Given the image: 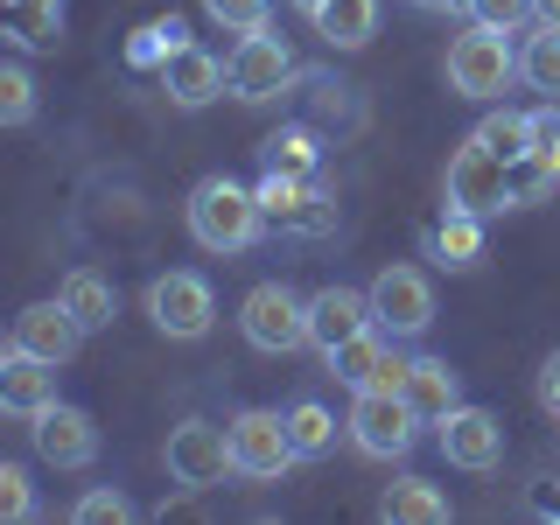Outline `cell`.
<instances>
[{
  "label": "cell",
  "mask_w": 560,
  "mask_h": 525,
  "mask_svg": "<svg viewBox=\"0 0 560 525\" xmlns=\"http://www.w3.org/2000/svg\"><path fill=\"white\" fill-rule=\"evenodd\" d=\"M364 294H372V323H378L393 343L428 337V323H434V288H428V273H420V267H378Z\"/></svg>",
  "instance_id": "11"
},
{
  "label": "cell",
  "mask_w": 560,
  "mask_h": 525,
  "mask_svg": "<svg viewBox=\"0 0 560 525\" xmlns=\"http://www.w3.org/2000/svg\"><path fill=\"white\" fill-rule=\"evenodd\" d=\"M8 350H22V358H43V364H57V372H63V364L84 350V323L57 302V294H49V302H28L22 315H14Z\"/></svg>",
  "instance_id": "13"
},
{
  "label": "cell",
  "mask_w": 560,
  "mask_h": 525,
  "mask_svg": "<svg viewBox=\"0 0 560 525\" xmlns=\"http://www.w3.org/2000/svg\"><path fill=\"white\" fill-rule=\"evenodd\" d=\"M148 323L162 329L168 343H197V337H210V323H218V294H210V280L189 273V267L154 273L148 280Z\"/></svg>",
  "instance_id": "8"
},
{
  "label": "cell",
  "mask_w": 560,
  "mask_h": 525,
  "mask_svg": "<svg viewBox=\"0 0 560 525\" xmlns=\"http://www.w3.org/2000/svg\"><path fill=\"white\" fill-rule=\"evenodd\" d=\"M288 434H294V455H302V463H323V455H337V434H350V428H337V413H329L323 399H294Z\"/></svg>",
  "instance_id": "26"
},
{
  "label": "cell",
  "mask_w": 560,
  "mask_h": 525,
  "mask_svg": "<svg viewBox=\"0 0 560 525\" xmlns=\"http://www.w3.org/2000/svg\"><path fill=\"white\" fill-rule=\"evenodd\" d=\"M259 210H267V224H280V232L294 238H323L337 232V197H329L315 175H288V168H259Z\"/></svg>",
  "instance_id": "6"
},
{
  "label": "cell",
  "mask_w": 560,
  "mask_h": 525,
  "mask_svg": "<svg viewBox=\"0 0 560 525\" xmlns=\"http://www.w3.org/2000/svg\"><path fill=\"white\" fill-rule=\"evenodd\" d=\"M308 28L323 35L329 49H364L378 35V0H323L308 14Z\"/></svg>",
  "instance_id": "22"
},
{
  "label": "cell",
  "mask_w": 560,
  "mask_h": 525,
  "mask_svg": "<svg viewBox=\"0 0 560 525\" xmlns=\"http://www.w3.org/2000/svg\"><path fill=\"white\" fill-rule=\"evenodd\" d=\"M154 78H162L168 105H183V113H203V105H218L224 92H232V70H224V57H210V49H197V43L175 49Z\"/></svg>",
  "instance_id": "17"
},
{
  "label": "cell",
  "mask_w": 560,
  "mask_h": 525,
  "mask_svg": "<svg viewBox=\"0 0 560 525\" xmlns=\"http://www.w3.org/2000/svg\"><path fill=\"white\" fill-rule=\"evenodd\" d=\"M315 162H323V133L315 127H273L267 140H259V168H288V175H315Z\"/></svg>",
  "instance_id": "27"
},
{
  "label": "cell",
  "mask_w": 560,
  "mask_h": 525,
  "mask_svg": "<svg viewBox=\"0 0 560 525\" xmlns=\"http://www.w3.org/2000/svg\"><path fill=\"white\" fill-rule=\"evenodd\" d=\"M63 0H8V35L14 49H57L63 43Z\"/></svg>",
  "instance_id": "25"
},
{
  "label": "cell",
  "mask_w": 560,
  "mask_h": 525,
  "mask_svg": "<svg viewBox=\"0 0 560 525\" xmlns=\"http://www.w3.org/2000/svg\"><path fill=\"white\" fill-rule=\"evenodd\" d=\"M0 119H8V127H28V119H35V78H28V63H0Z\"/></svg>",
  "instance_id": "30"
},
{
  "label": "cell",
  "mask_w": 560,
  "mask_h": 525,
  "mask_svg": "<svg viewBox=\"0 0 560 525\" xmlns=\"http://www.w3.org/2000/svg\"><path fill=\"white\" fill-rule=\"evenodd\" d=\"M372 329V294L364 288H343V280H329V288H315L308 294V343L323 350H337V343H350V337H364Z\"/></svg>",
  "instance_id": "16"
},
{
  "label": "cell",
  "mask_w": 560,
  "mask_h": 525,
  "mask_svg": "<svg viewBox=\"0 0 560 525\" xmlns=\"http://www.w3.org/2000/svg\"><path fill=\"white\" fill-rule=\"evenodd\" d=\"M323 364H329V378H337V385H350V393H399V378H407V358H399V343L385 337L378 323L364 329V337L337 343Z\"/></svg>",
  "instance_id": "12"
},
{
  "label": "cell",
  "mask_w": 560,
  "mask_h": 525,
  "mask_svg": "<svg viewBox=\"0 0 560 525\" xmlns=\"http://www.w3.org/2000/svg\"><path fill=\"white\" fill-rule=\"evenodd\" d=\"M477 140L490 154H498V162H533V113H512V105H504V113H490L483 127H477Z\"/></svg>",
  "instance_id": "29"
},
{
  "label": "cell",
  "mask_w": 560,
  "mask_h": 525,
  "mask_svg": "<svg viewBox=\"0 0 560 525\" xmlns=\"http://www.w3.org/2000/svg\"><path fill=\"white\" fill-rule=\"evenodd\" d=\"M442 203L448 210H469V218H498V210H518V183H512V162L483 148L477 133L448 154V175H442Z\"/></svg>",
  "instance_id": "3"
},
{
  "label": "cell",
  "mask_w": 560,
  "mask_h": 525,
  "mask_svg": "<svg viewBox=\"0 0 560 525\" xmlns=\"http://www.w3.org/2000/svg\"><path fill=\"white\" fill-rule=\"evenodd\" d=\"M183 218H189V238H197L203 253H218V259H232V253H253V245H259V232H267V210H259V189L232 183V175H203V183L189 189Z\"/></svg>",
  "instance_id": "1"
},
{
  "label": "cell",
  "mask_w": 560,
  "mask_h": 525,
  "mask_svg": "<svg viewBox=\"0 0 560 525\" xmlns=\"http://www.w3.org/2000/svg\"><path fill=\"white\" fill-rule=\"evenodd\" d=\"M420 253H428L442 273L483 267V218H469V210H448V203H442V224H428V232H420Z\"/></svg>",
  "instance_id": "20"
},
{
  "label": "cell",
  "mask_w": 560,
  "mask_h": 525,
  "mask_svg": "<svg viewBox=\"0 0 560 525\" xmlns=\"http://www.w3.org/2000/svg\"><path fill=\"white\" fill-rule=\"evenodd\" d=\"M539 512H560V490H547V498H539Z\"/></svg>",
  "instance_id": "39"
},
{
  "label": "cell",
  "mask_w": 560,
  "mask_h": 525,
  "mask_svg": "<svg viewBox=\"0 0 560 525\" xmlns=\"http://www.w3.org/2000/svg\"><path fill=\"white\" fill-rule=\"evenodd\" d=\"M442 78H448V92H455V98H469V105L504 98V92L518 84V49H512V35H498V28H477V22H469V28L448 43Z\"/></svg>",
  "instance_id": "2"
},
{
  "label": "cell",
  "mask_w": 560,
  "mask_h": 525,
  "mask_svg": "<svg viewBox=\"0 0 560 525\" xmlns=\"http://www.w3.org/2000/svg\"><path fill=\"white\" fill-rule=\"evenodd\" d=\"M533 399H539V413L547 420H560V350L547 364H539V385H533Z\"/></svg>",
  "instance_id": "36"
},
{
  "label": "cell",
  "mask_w": 560,
  "mask_h": 525,
  "mask_svg": "<svg viewBox=\"0 0 560 525\" xmlns=\"http://www.w3.org/2000/svg\"><path fill=\"white\" fill-rule=\"evenodd\" d=\"M434 448H442L448 469H498L504 463V420L490 407H455L442 428H434Z\"/></svg>",
  "instance_id": "15"
},
{
  "label": "cell",
  "mask_w": 560,
  "mask_h": 525,
  "mask_svg": "<svg viewBox=\"0 0 560 525\" xmlns=\"http://www.w3.org/2000/svg\"><path fill=\"white\" fill-rule=\"evenodd\" d=\"M539 8V22H560V0H533Z\"/></svg>",
  "instance_id": "38"
},
{
  "label": "cell",
  "mask_w": 560,
  "mask_h": 525,
  "mask_svg": "<svg viewBox=\"0 0 560 525\" xmlns=\"http://www.w3.org/2000/svg\"><path fill=\"white\" fill-rule=\"evenodd\" d=\"M0 518H8V525L35 518V483H28L22 463H0Z\"/></svg>",
  "instance_id": "35"
},
{
  "label": "cell",
  "mask_w": 560,
  "mask_h": 525,
  "mask_svg": "<svg viewBox=\"0 0 560 525\" xmlns=\"http://www.w3.org/2000/svg\"><path fill=\"white\" fill-rule=\"evenodd\" d=\"M232 463L245 483H280L302 455H294V434H288V413L273 407H245L232 420Z\"/></svg>",
  "instance_id": "9"
},
{
  "label": "cell",
  "mask_w": 560,
  "mask_h": 525,
  "mask_svg": "<svg viewBox=\"0 0 560 525\" xmlns=\"http://www.w3.org/2000/svg\"><path fill=\"white\" fill-rule=\"evenodd\" d=\"M343 428H350V448L358 455H372V463H407L428 420L407 407V393H358Z\"/></svg>",
  "instance_id": "4"
},
{
  "label": "cell",
  "mask_w": 560,
  "mask_h": 525,
  "mask_svg": "<svg viewBox=\"0 0 560 525\" xmlns=\"http://www.w3.org/2000/svg\"><path fill=\"white\" fill-rule=\"evenodd\" d=\"M28 442L49 469H92L98 463V420L84 407H63L57 399V407H43L28 420Z\"/></svg>",
  "instance_id": "14"
},
{
  "label": "cell",
  "mask_w": 560,
  "mask_h": 525,
  "mask_svg": "<svg viewBox=\"0 0 560 525\" xmlns=\"http://www.w3.org/2000/svg\"><path fill=\"white\" fill-rule=\"evenodd\" d=\"M288 8H302V14H315V8H323V0H288Z\"/></svg>",
  "instance_id": "40"
},
{
  "label": "cell",
  "mask_w": 560,
  "mask_h": 525,
  "mask_svg": "<svg viewBox=\"0 0 560 525\" xmlns=\"http://www.w3.org/2000/svg\"><path fill=\"white\" fill-rule=\"evenodd\" d=\"M57 302L84 323V337H98V329H113V315H119V288L98 267H70L57 280Z\"/></svg>",
  "instance_id": "21"
},
{
  "label": "cell",
  "mask_w": 560,
  "mask_h": 525,
  "mask_svg": "<svg viewBox=\"0 0 560 525\" xmlns=\"http://www.w3.org/2000/svg\"><path fill=\"white\" fill-rule=\"evenodd\" d=\"M238 329H245V343H253V350L288 358V350L308 343V294H294L288 280H259V288L238 302Z\"/></svg>",
  "instance_id": "5"
},
{
  "label": "cell",
  "mask_w": 560,
  "mask_h": 525,
  "mask_svg": "<svg viewBox=\"0 0 560 525\" xmlns=\"http://www.w3.org/2000/svg\"><path fill=\"white\" fill-rule=\"evenodd\" d=\"M70 518H78V525H127L133 518V504H127V490H84V498L78 504H70Z\"/></svg>",
  "instance_id": "33"
},
{
  "label": "cell",
  "mask_w": 560,
  "mask_h": 525,
  "mask_svg": "<svg viewBox=\"0 0 560 525\" xmlns=\"http://www.w3.org/2000/svg\"><path fill=\"white\" fill-rule=\"evenodd\" d=\"M407 8L413 14H442V22H448V14H469V0H407Z\"/></svg>",
  "instance_id": "37"
},
{
  "label": "cell",
  "mask_w": 560,
  "mask_h": 525,
  "mask_svg": "<svg viewBox=\"0 0 560 525\" xmlns=\"http://www.w3.org/2000/svg\"><path fill=\"white\" fill-rule=\"evenodd\" d=\"M469 22L498 28V35H518L525 22H539V8H533V0H469Z\"/></svg>",
  "instance_id": "31"
},
{
  "label": "cell",
  "mask_w": 560,
  "mask_h": 525,
  "mask_svg": "<svg viewBox=\"0 0 560 525\" xmlns=\"http://www.w3.org/2000/svg\"><path fill=\"white\" fill-rule=\"evenodd\" d=\"M533 162L560 175V98H539L533 105Z\"/></svg>",
  "instance_id": "34"
},
{
  "label": "cell",
  "mask_w": 560,
  "mask_h": 525,
  "mask_svg": "<svg viewBox=\"0 0 560 525\" xmlns=\"http://www.w3.org/2000/svg\"><path fill=\"white\" fill-rule=\"evenodd\" d=\"M399 393H407V407L428 420V428H442V420L463 407V372H455L448 358H407V378H399Z\"/></svg>",
  "instance_id": "18"
},
{
  "label": "cell",
  "mask_w": 560,
  "mask_h": 525,
  "mask_svg": "<svg viewBox=\"0 0 560 525\" xmlns=\"http://www.w3.org/2000/svg\"><path fill=\"white\" fill-rule=\"evenodd\" d=\"M224 70H232V98L238 105H273L288 84H302V63H294V49L280 43V35H238V49L224 57Z\"/></svg>",
  "instance_id": "10"
},
{
  "label": "cell",
  "mask_w": 560,
  "mask_h": 525,
  "mask_svg": "<svg viewBox=\"0 0 560 525\" xmlns=\"http://www.w3.org/2000/svg\"><path fill=\"white\" fill-rule=\"evenodd\" d=\"M518 84L539 98H560V22H539L518 43Z\"/></svg>",
  "instance_id": "24"
},
{
  "label": "cell",
  "mask_w": 560,
  "mask_h": 525,
  "mask_svg": "<svg viewBox=\"0 0 560 525\" xmlns=\"http://www.w3.org/2000/svg\"><path fill=\"white\" fill-rule=\"evenodd\" d=\"M378 518H393V525H448V490L428 483V477H399L378 498Z\"/></svg>",
  "instance_id": "23"
},
{
  "label": "cell",
  "mask_w": 560,
  "mask_h": 525,
  "mask_svg": "<svg viewBox=\"0 0 560 525\" xmlns=\"http://www.w3.org/2000/svg\"><path fill=\"white\" fill-rule=\"evenodd\" d=\"M162 463L183 490H218L224 477H238L232 428H218V420H175L168 442H162Z\"/></svg>",
  "instance_id": "7"
},
{
  "label": "cell",
  "mask_w": 560,
  "mask_h": 525,
  "mask_svg": "<svg viewBox=\"0 0 560 525\" xmlns=\"http://www.w3.org/2000/svg\"><path fill=\"white\" fill-rule=\"evenodd\" d=\"M203 14L218 28H232V35H259L267 14H273V0H203Z\"/></svg>",
  "instance_id": "32"
},
{
  "label": "cell",
  "mask_w": 560,
  "mask_h": 525,
  "mask_svg": "<svg viewBox=\"0 0 560 525\" xmlns=\"http://www.w3.org/2000/svg\"><path fill=\"white\" fill-rule=\"evenodd\" d=\"M0 407L14 420H35L43 407H57V364L22 358V350H0Z\"/></svg>",
  "instance_id": "19"
},
{
  "label": "cell",
  "mask_w": 560,
  "mask_h": 525,
  "mask_svg": "<svg viewBox=\"0 0 560 525\" xmlns=\"http://www.w3.org/2000/svg\"><path fill=\"white\" fill-rule=\"evenodd\" d=\"M175 49H189V28L175 22V14H162V22H140V28L127 35V63H133V70H162Z\"/></svg>",
  "instance_id": "28"
}]
</instances>
